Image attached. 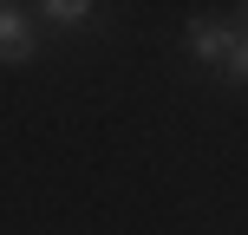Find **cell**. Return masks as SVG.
<instances>
[{
    "label": "cell",
    "mask_w": 248,
    "mask_h": 235,
    "mask_svg": "<svg viewBox=\"0 0 248 235\" xmlns=\"http://www.w3.org/2000/svg\"><path fill=\"white\" fill-rule=\"evenodd\" d=\"M0 59H7V65L33 59V26H26L20 7H7V0H0Z\"/></svg>",
    "instance_id": "6da1fadb"
},
{
    "label": "cell",
    "mask_w": 248,
    "mask_h": 235,
    "mask_svg": "<svg viewBox=\"0 0 248 235\" xmlns=\"http://www.w3.org/2000/svg\"><path fill=\"white\" fill-rule=\"evenodd\" d=\"M229 46H235V33H229L222 20H189V52H202V59L222 65V59H229Z\"/></svg>",
    "instance_id": "7a4b0ae2"
},
{
    "label": "cell",
    "mask_w": 248,
    "mask_h": 235,
    "mask_svg": "<svg viewBox=\"0 0 248 235\" xmlns=\"http://www.w3.org/2000/svg\"><path fill=\"white\" fill-rule=\"evenodd\" d=\"M39 13H46V20H59V26H85V20H92L85 0H52V7H39Z\"/></svg>",
    "instance_id": "3957f363"
},
{
    "label": "cell",
    "mask_w": 248,
    "mask_h": 235,
    "mask_svg": "<svg viewBox=\"0 0 248 235\" xmlns=\"http://www.w3.org/2000/svg\"><path fill=\"white\" fill-rule=\"evenodd\" d=\"M222 72H229V78H248V33H235V46H229Z\"/></svg>",
    "instance_id": "277c9868"
}]
</instances>
